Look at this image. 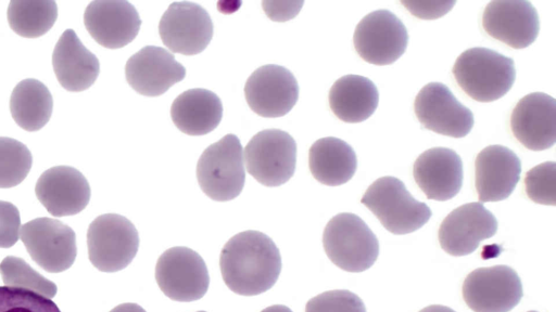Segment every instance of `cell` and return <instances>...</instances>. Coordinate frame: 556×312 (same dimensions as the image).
Masks as SVG:
<instances>
[{"instance_id":"15","label":"cell","mask_w":556,"mask_h":312,"mask_svg":"<svg viewBox=\"0 0 556 312\" xmlns=\"http://www.w3.org/2000/svg\"><path fill=\"white\" fill-rule=\"evenodd\" d=\"M497 220L482 203H468L450 212L439 229V243L448 255L473 252L479 244L495 235Z\"/></svg>"},{"instance_id":"22","label":"cell","mask_w":556,"mask_h":312,"mask_svg":"<svg viewBox=\"0 0 556 312\" xmlns=\"http://www.w3.org/2000/svg\"><path fill=\"white\" fill-rule=\"evenodd\" d=\"M413 176L429 199L448 200L462 188L463 161L451 148L432 147L415 160Z\"/></svg>"},{"instance_id":"7","label":"cell","mask_w":556,"mask_h":312,"mask_svg":"<svg viewBox=\"0 0 556 312\" xmlns=\"http://www.w3.org/2000/svg\"><path fill=\"white\" fill-rule=\"evenodd\" d=\"M243 159L256 181L265 186H279L294 173L296 143L286 131L262 130L247 144Z\"/></svg>"},{"instance_id":"25","label":"cell","mask_w":556,"mask_h":312,"mask_svg":"<svg viewBox=\"0 0 556 312\" xmlns=\"http://www.w3.org/2000/svg\"><path fill=\"white\" fill-rule=\"evenodd\" d=\"M379 92L376 84L359 75L339 78L329 91V105L342 121L355 123L369 118L376 110Z\"/></svg>"},{"instance_id":"35","label":"cell","mask_w":556,"mask_h":312,"mask_svg":"<svg viewBox=\"0 0 556 312\" xmlns=\"http://www.w3.org/2000/svg\"><path fill=\"white\" fill-rule=\"evenodd\" d=\"M401 3L415 16L421 20H435L454 6L456 1H401Z\"/></svg>"},{"instance_id":"32","label":"cell","mask_w":556,"mask_h":312,"mask_svg":"<svg viewBox=\"0 0 556 312\" xmlns=\"http://www.w3.org/2000/svg\"><path fill=\"white\" fill-rule=\"evenodd\" d=\"M556 162L540 164L526 173L525 186L528 197L536 204H556L555 196Z\"/></svg>"},{"instance_id":"14","label":"cell","mask_w":556,"mask_h":312,"mask_svg":"<svg viewBox=\"0 0 556 312\" xmlns=\"http://www.w3.org/2000/svg\"><path fill=\"white\" fill-rule=\"evenodd\" d=\"M244 95L250 108L262 117L275 118L289 113L299 99V84L286 67L267 64L248 78Z\"/></svg>"},{"instance_id":"24","label":"cell","mask_w":556,"mask_h":312,"mask_svg":"<svg viewBox=\"0 0 556 312\" xmlns=\"http://www.w3.org/2000/svg\"><path fill=\"white\" fill-rule=\"evenodd\" d=\"M222 116L220 99L206 89L197 88L182 92L170 107L173 122L189 135L210 133L219 125Z\"/></svg>"},{"instance_id":"38","label":"cell","mask_w":556,"mask_h":312,"mask_svg":"<svg viewBox=\"0 0 556 312\" xmlns=\"http://www.w3.org/2000/svg\"><path fill=\"white\" fill-rule=\"evenodd\" d=\"M419 312H455V311L445 306L433 304V306L424 308Z\"/></svg>"},{"instance_id":"2","label":"cell","mask_w":556,"mask_h":312,"mask_svg":"<svg viewBox=\"0 0 556 312\" xmlns=\"http://www.w3.org/2000/svg\"><path fill=\"white\" fill-rule=\"evenodd\" d=\"M453 75L458 86L478 102H493L504 96L516 78L515 63L496 51L470 48L455 61Z\"/></svg>"},{"instance_id":"41","label":"cell","mask_w":556,"mask_h":312,"mask_svg":"<svg viewBox=\"0 0 556 312\" xmlns=\"http://www.w3.org/2000/svg\"><path fill=\"white\" fill-rule=\"evenodd\" d=\"M198 312H206V311H198Z\"/></svg>"},{"instance_id":"16","label":"cell","mask_w":556,"mask_h":312,"mask_svg":"<svg viewBox=\"0 0 556 312\" xmlns=\"http://www.w3.org/2000/svg\"><path fill=\"white\" fill-rule=\"evenodd\" d=\"M482 27L490 37L514 49H523L535 41L540 20L529 1H491L482 14Z\"/></svg>"},{"instance_id":"36","label":"cell","mask_w":556,"mask_h":312,"mask_svg":"<svg viewBox=\"0 0 556 312\" xmlns=\"http://www.w3.org/2000/svg\"><path fill=\"white\" fill-rule=\"evenodd\" d=\"M263 9L270 20L277 22H285L293 18L303 5V1L295 2H276L263 1Z\"/></svg>"},{"instance_id":"23","label":"cell","mask_w":556,"mask_h":312,"mask_svg":"<svg viewBox=\"0 0 556 312\" xmlns=\"http://www.w3.org/2000/svg\"><path fill=\"white\" fill-rule=\"evenodd\" d=\"M52 66L59 83L72 92L90 88L100 73L98 57L73 29H66L59 38L52 53Z\"/></svg>"},{"instance_id":"30","label":"cell","mask_w":556,"mask_h":312,"mask_svg":"<svg viewBox=\"0 0 556 312\" xmlns=\"http://www.w3.org/2000/svg\"><path fill=\"white\" fill-rule=\"evenodd\" d=\"M33 157L22 142L0 136V188L18 185L29 173Z\"/></svg>"},{"instance_id":"18","label":"cell","mask_w":556,"mask_h":312,"mask_svg":"<svg viewBox=\"0 0 556 312\" xmlns=\"http://www.w3.org/2000/svg\"><path fill=\"white\" fill-rule=\"evenodd\" d=\"M125 76L136 92L146 96H159L181 81L186 69L169 51L147 46L128 58Z\"/></svg>"},{"instance_id":"28","label":"cell","mask_w":556,"mask_h":312,"mask_svg":"<svg viewBox=\"0 0 556 312\" xmlns=\"http://www.w3.org/2000/svg\"><path fill=\"white\" fill-rule=\"evenodd\" d=\"M8 22L11 29L25 38H38L48 32L58 17L55 1H20L9 3Z\"/></svg>"},{"instance_id":"21","label":"cell","mask_w":556,"mask_h":312,"mask_svg":"<svg viewBox=\"0 0 556 312\" xmlns=\"http://www.w3.org/2000/svg\"><path fill=\"white\" fill-rule=\"evenodd\" d=\"M521 173L519 157L508 147L490 145L475 160V185L481 203L508 198Z\"/></svg>"},{"instance_id":"6","label":"cell","mask_w":556,"mask_h":312,"mask_svg":"<svg viewBox=\"0 0 556 312\" xmlns=\"http://www.w3.org/2000/svg\"><path fill=\"white\" fill-rule=\"evenodd\" d=\"M88 256L92 265L102 272L125 269L135 258L139 235L125 217L105 213L97 217L87 231Z\"/></svg>"},{"instance_id":"20","label":"cell","mask_w":556,"mask_h":312,"mask_svg":"<svg viewBox=\"0 0 556 312\" xmlns=\"http://www.w3.org/2000/svg\"><path fill=\"white\" fill-rule=\"evenodd\" d=\"M556 101L546 93L533 92L523 96L510 116L515 138L527 148L543 151L556 140Z\"/></svg>"},{"instance_id":"26","label":"cell","mask_w":556,"mask_h":312,"mask_svg":"<svg viewBox=\"0 0 556 312\" xmlns=\"http://www.w3.org/2000/svg\"><path fill=\"white\" fill-rule=\"evenodd\" d=\"M308 166L320 183L337 186L350 181L357 168L354 150L341 139L328 136L313 143L308 152Z\"/></svg>"},{"instance_id":"40","label":"cell","mask_w":556,"mask_h":312,"mask_svg":"<svg viewBox=\"0 0 556 312\" xmlns=\"http://www.w3.org/2000/svg\"><path fill=\"white\" fill-rule=\"evenodd\" d=\"M528 312H538V311H528Z\"/></svg>"},{"instance_id":"1","label":"cell","mask_w":556,"mask_h":312,"mask_svg":"<svg viewBox=\"0 0 556 312\" xmlns=\"http://www.w3.org/2000/svg\"><path fill=\"white\" fill-rule=\"evenodd\" d=\"M223 280L241 296H256L270 289L281 271V257L273 239L258 231L232 236L219 257Z\"/></svg>"},{"instance_id":"37","label":"cell","mask_w":556,"mask_h":312,"mask_svg":"<svg viewBox=\"0 0 556 312\" xmlns=\"http://www.w3.org/2000/svg\"><path fill=\"white\" fill-rule=\"evenodd\" d=\"M110 312H147V311L137 303L127 302V303H122V304L115 307Z\"/></svg>"},{"instance_id":"12","label":"cell","mask_w":556,"mask_h":312,"mask_svg":"<svg viewBox=\"0 0 556 312\" xmlns=\"http://www.w3.org/2000/svg\"><path fill=\"white\" fill-rule=\"evenodd\" d=\"M159 34L170 51L194 55L208 46L213 23L201 5L189 1L173 2L160 20Z\"/></svg>"},{"instance_id":"17","label":"cell","mask_w":556,"mask_h":312,"mask_svg":"<svg viewBox=\"0 0 556 312\" xmlns=\"http://www.w3.org/2000/svg\"><path fill=\"white\" fill-rule=\"evenodd\" d=\"M84 24L99 44L119 49L136 38L141 20L135 6L126 0H94L85 10Z\"/></svg>"},{"instance_id":"27","label":"cell","mask_w":556,"mask_h":312,"mask_svg":"<svg viewBox=\"0 0 556 312\" xmlns=\"http://www.w3.org/2000/svg\"><path fill=\"white\" fill-rule=\"evenodd\" d=\"M53 108L52 95L41 81L27 78L20 81L10 98L14 121L26 131H37L47 125Z\"/></svg>"},{"instance_id":"13","label":"cell","mask_w":556,"mask_h":312,"mask_svg":"<svg viewBox=\"0 0 556 312\" xmlns=\"http://www.w3.org/2000/svg\"><path fill=\"white\" fill-rule=\"evenodd\" d=\"M414 109L421 126L439 134L464 138L473 127L472 112L441 82H429L415 98Z\"/></svg>"},{"instance_id":"5","label":"cell","mask_w":556,"mask_h":312,"mask_svg":"<svg viewBox=\"0 0 556 312\" xmlns=\"http://www.w3.org/2000/svg\"><path fill=\"white\" fill-rule=\"evenodd\" d=\"M243 151L237 135L226 134L200 156L197 179L201 190L216 202H228L242 191L245 180Z\"/></svg>"},{"instance_id":"33","label":"cell","mask_w":556,"mask_h":312,"mask_svg":"<svg viewBox=\"0 0 556 312\" xmlns=\"http://www.w3.org/2000/svg\"><path fill=\"white\" fill-rule=\"evenodd\" d=\"M305 312H366L363 300L346 289L328 290L309 299Z\"/></svg>"},{"instance_id":"8","label":"cell","mask_w":556,"mask_h":312,"mask_svg":"<svg viewBox=\"0 0 556 312\" xmlns=\"http://www.w3.org/2000/svg\"><path fill=\"white\" fill-rule=\"evenodd\" d=\"M155 280L166 297L180 302L201 299L210 285L208 271L202 257L182 246L172 247L160 256Z\"/></svg>"},{"instance_id":"29","label":"cell","mask_w":556,"mask_h":312,"mask_svg":"<svg viewBox=\"0 0 556 312\" xmlns=\"http://www.w3.org/2000/svg\"><path fill=\"white\" fill-rule=\"evenodd\" d=\"M0 274L5 286L27 289L46 298H53L56 285L35 271L25 260L5 257L0 263Z\"/></svg>"},{"instance_id":"34","label":"cell","mask_w":556,"mask_h":312,"mask_svg":"<svg viewBox=\"0 0 556 312\" xmlns=\"http://www.w3.org/2000/svg\"><path fill=\"white\" fill-rule=\"evenodd\" d=\"M21 218L16 206L0 200V248L12 247L20 237Z\"/></svg>"},{"instance_id":"3","label":"cell","mask_w":556,"mask_h":312,"mask_svg":"<svg viewBox=\"0 0 556 312\" xmlns=\"http://www.w3.org/2000/svg\"><path fill=\"white\" fill-rule=\"evenodd\" d=\"M361 203L365 205L392 234L403 235L425 225L431 210L415 199L405 184L395 177H382L369 185Z\"/></svg>"},{"instance_id":"4","label":"cell","mask_w":556,"mask_h":312,"mask_svg":"<svg viewBox=\"0 0 556 312\" xmlns=\"http://www.w3.org/2000/svg\"><path fill=\"white\" fill-rule=\"evenodd\" d=\"M323 245L333 264L348 272L369 269L379 255V242L368 225L356 214L342 212L329 220Z\"/></svg>"},{"instance_id":"31","label":"cell","mask_w":556,"mask_h":312,"mask_svg":"<svg viewBox=\"0 0 556 312\" xmlns=\"http://www.w3.org/2000/svg\"><path fill=\"white\" fill-rule=\"evenodd\" d=\"M0 312H61L49 298L34 291L0 286Z\"/></svg>"},{"instance_id":"19","label":"cell","mask_w":556,"mask_h":312,"mask_svg":"<svg viewBox=\"0 0 556 312\" xmlns=\"http://www.w3.org/2000/svg\"><path fill=\"white\" fill-rule=\"evenodd\" d=\"M38 200L53 217L73 216L83 211L90 199V186L85 176L70 166H55L37 180Z\"/></svg>"},{"instance_id":"9","label":"cell","mask_w":556,"mask_h":312,"mask_svg":"<svg viewBox=\"0 0 556 312\" xmlns=\"http://www.w3.org/2000/svg\"><path fill=\"white\" fill-rule=\"evenodd\" d=\"M20 238L31 259L51 273L72 266L77 255L76 235L72 227L52 218H37L23 224Z\"/></svg>"},{"instance_id":"11","label":"cell","mask_w":556,"mask_h":312,"mask_svg":"<svg viewBox=\"0 0 556 312\" xmlns=\"http://www.w3.org/2000/svg\"><path fill=\"white\" fill-rule=\"evenodd\" d=\"M353 42L364 61L375 65H390L405 52L408 34L395 14L388 10H377L357 24Z\"/></svg>"},{"instance_id":"39","label":"cell","mask_w":556,"mask_h":312,"mask_svg":"<svg viewBox=\"0 0 556 312\" xmlns=\"http://www.w3.org/2000/svg\"><path fill=\"white\" fill-rule=\"evenodd\" d=\"M261 312H292V310L282 304H275V306L265 308Z\"/></svg>"},{"instance_id":"10","label":"cell","mask_w":556,"mask_h":312,"mask_svg":"<svg viewBox=\"0 0 556 312\" xmlns=\"http://www.w3.org/2000/svg\"><path fill=\"white\" fill-rule=\"evenodd\" d=\"M522 294L521 281L508 265L476 269L463 284V298L473 312H509Z\"/></svg>"}]
</instances>
